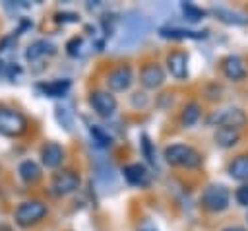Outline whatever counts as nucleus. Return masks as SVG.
<instances>
[{
	"label": "nucleus",
	"instance_id": "14",
	"mask_svg": "<svg viewBox=\"0 0 248 231\" xmlns=\"http://www.w3.org/2000/svg\"><path fill=\"white\" fill-rule=\"evenodd\" d=\"M64 148L56 142H46L43 148H41V161L46 169H56L62 165L64 161Z\"/></svg>",
	"mask_w": 248,
	"mask_h": 231
},
{
	"label": "nucleus",
	"instance_id": "27",
	"mask_svg": "<svg viewBox=\"0 0 248 231\" xmlns=\"http://www.w3.org/2000/svg\"><path fill=\"white\" fill-rule=\"evenodd\" d=\"M234 200H236L240 206H248V182H244L242 186L236 188V192H234Z\"/></svg>",
	"mask_w": 248,
	"mask_h": 231
},
{
	"label": "nucleus",
	"instance_id": "16",
	"mask_svg": "<svg viewBox=\"0 0 248 231\" xmlns=\"http://www.w3.org/2000/svg\"><path fill=\"white\" fill-rule=\"evenodd\" d=\"M72 87V82L62 78V80H52V82H46V83H39L37 89L46 95V97H64Z\"/></svg>",
	"mask_w": 248,
	"mask_h": 231
},
{
	"label": "nucleus",
	"instance_id": "26",
	"mask_svg": "<svg viewBox=\"0 0 248 231\" xmlns=\"http://www.w3.org/2000/svg\"><path fill=\"white\" fill-rule=\"evenodd\" d=\"M140 140H141V151H143V155L147 157L149 163H155V153H153V149H151V140H149V136H147V134H141Z\"/></svg>",
	"mask_w": 248,
	"mask_h": 231
},
{
	"label": "nucleus",
	"instance_id": "5",
	"mask_svg": "<svg viewBox=\"0 0 248 231\" xmlns=\"http://www.w3.org/2000/svg\"><path fill=\"white\" fill-rule=\"evenodd\" d=\"M229 202H231V192L225 184H209L202 194V206L213 214L225 212L229 208Z\"/></svg>",
	"mask_w": 248,
	"mask_h": 231
},
{
	"label": "nucleus",
	"instance_id": "12",
	"mask_svg": "<svg viewBox=\"0 0 248 231\" xmlns=\"http://www.w3.org/2000/svg\"><path fill=\"white\" fill-rule=\"evenodd\" d=\"M167 70L176 80L188 78V54L184 50H172L167 54Z\"/></svg>",
	"mask_w": 248,
	"mask_h": 231
},
{
	"label": "nucleus",
	"instance_id": "4",
	"mask_svg": "<svg viewBox=\"0 0 248 231\" xmlns=\"http://www.w3.org/2000/svg\"><path fill=\"white\" fill-rule=\"evenodd\" d=\"M209 126H219V128H231V130H240L248 124V116L242 109L238 107H231V109H221L215 111L209 118H207Z\"/></svg>",
	"mask_w": 248,
	"mask_h": 231
},
{
	"label": "nucleus",
	"instance_id": "30",
	"mask_svg": "<svg viewBox=\"0 0 248 231\" xmlns=\"http://www.w3.org/2000/svg\"><path fill=\"white\" fill-rule=\"evenodd\" d=\"M223 231H246V229L240 227V225H229V227H225Z\"/></svg>",
	"mask_w": 248,
	"mask_h": 231
},
{
	"label": "nucleus",
	"instance_id": "1",
	"mask_svg": "<svg viewBox=\"0 0 248 231\" xmlns=\"http://www.w3.org/2000/svg\"><path fill=\"white\" fill-rule=\"evenodd\" d=\"M165 161L172 167H186V169H196L202 165V153L186 144H170L165 148L163 153Z\"/></svg>",
	"mask_w": 248,
	"mask_h": 231
},
{
	"label": "nucleus",
	"instance_id": "11",
	"mask_svg": "<svg viewBox=\"0 0 248 231\" xmlns=\"http://www.w3.org/2000/svg\"><path fill=\"white\" fill-rule=\"evenodd\" d=\"M132 82H134V72L128 64L114 68L107 76V85H108L110 91H126L132 85Z\"/></svg>",
	"mask_w": 248,
	"mask_h": 231
},
{
	"label": "nucleus",
	"instance_id": "25",
	"mask_svg": "<svg viewBox=\"0 0 248 231\" xmlns=\"http://www.w3.org/2000/svg\"><path fill=\"white\" fill-rule=\"evenodd\" d=\"M180 10H182V14H184V17L188 19V21H200V19H203L205 17V10H202V8H198L196 4H192V2H182L180 4Z\"/></svg>",
	"mask_w": 248,
	"mask_h": 231
},
{
	"label": "nucleus",
	"instance_id": "8",
	"mask_svg": "<svg viewBox=\"0 0 248 231\" xmlns=\"http://www.w3.org/2000/svg\"><path fill=\"white\" fill-rule=\"evenodd\" d=\"M89 105L99 116L108 118V116H112L116 113L118 101L108 89H95V91L89 93Z\"/></svg>",
	"mask_w": 248,
	"mask_h": 231
},
{
	"label": "nucleus",
	"instance_id": "19",
	"mask_svg": "<svg viewBox=\"0 0 248 231\" xmlns=\"http://www.w3.org/2000/svg\"><path fill=\"white\" fill-rule=\"evenodd\" d=\"M17 173H19V179L23 182H27V184H33V182H37L41 179V167L33 159L21 161L19 167H17Z\"/></svg>",
	"mask_w": 248,
	"mask_h": 231
},
{
	"label": "nucleus",
	"instance_id": "24",
	"mask_svg": "<svg viewBox=\"0 0 248 231\" xmlns=\"http://www.w3.org/2000/svg\"><path fill=\"white\" fill-rule=\"evenodd\" d=\"M89 134L93 138V142L99 146V148H110L112 146V136L99 124H91L89 126Z\"/></svg>",
	"mask_w": 248,
	"mask_h": 231
},
{
	"label": "nucleus",
	"instance_id": "21",
	"mask_svg": "<svg viewBox=\"0 0 248 231\" xmlns=\"http://www.w3.org/2000/svg\"><path fill=\"white\" fill-rule=\"evenodd\" d=\"M213 140H215V144L219 146V148H232V146H236L238 144V140H240V134H238V130H231V128H217V132H215V136H213Z\"/></svg>",
	"mask_w": 248,
	"mask_h": 231
},
{
	"label": "nucleus",
	"instance_id": "22",
	"mask_svg": "<svg viewBox=\"0 0 248 231\" xmlns=\"http://www.w3.org/2000/svg\"><path fill=\"white\" fill-rule=\"evenodd\" d=\"M213 14L225 21V23H231V25H244L248 23V17L240 12H234V10H229V8H213Z\"/></svg>",
	"mask_w": 248,
	"mask_h": 231
},
{
	"label": "nucleus",
	"instance_id": "3",
	"mask_svg": "<svg viewBox=\"0 0 248 231\" xmlns=\"http://www.w3.org/2000/svg\"><path fill=\"white\" fill-rule=\"evenodd\" d=\"M45 215H46V204H43L41 200H25L14 212L16 223L23 229H27L31 225H37Z\"/></svg>",
	"mask_w": 248,
	"mask_h": 231
},
{
	"label": "nucleus",
	"instance_id": "7",
	"mask_svg": "<svg viewBox=\"0 0 248 231\" xmlns=\"http://www.w3.org/2000/svg\"><path fill=\"white\" fill-rule=\"evenodd\" d=\"M78 186H79V175L72 169H60L50 179V190L56 196L72 194L74 190H78Z\"/></svg>",
	"mask_w": 248,
	"mask_h": 231
},
{
	"label": "nucleus",
	"instance_id": "29",
	"mask_svg": "<svg viewBox=\"0 0 248 231\" xmlns=\"http://www.w3.org/2000/svg\"><path fill=\"white\" fill-rule=\"evenodd\" d=\"M54 19H56L58 23H76L79 17H78V14H72V12H62V14H56V16H54Z\"/></svg>",
	"mask_w": 248,
	"mask_h": 231
},
{
	"label": "nucleus",
	"instance_id": "9",
	"mask_svg": "<svg viewBox=\"0 0 248 231\" xmlns=\"http://www.w3.org/2000/svg\"><path fill=\"white\" fill-rule=\"evenodd\" d=\"M221 72L227 80H232V82H240L248 76V70H246V64L244 60L238 56V54H227L221 58Z\"/></svg>",
	"mask_w": 248,
	"mask_h": 231
},
{
	"label": "nucleus",
	"instance_id": "15",
	"mask_svg": "<svg viewBox=\"0 0 248 231\" xmlns=\"http://www.w3.org/2000/svg\"><path fill=\"white\" fill-rule=\"evenodd\" d=\"M54 52H56V47H54L50 41H46V39H37V41H33V43L27 47L25 58H27L29 62H35V60H39V58H43V56H50V54H54Z\"/></svg>",
	"mask_w": 248,
	"mask_h": 231
},
{
	"label": "nucleus",
	"instance_id": "13",
	"mask_svg": "<svg viewBox=\"0 0 248 231\" xmlns=\"http://www.w3.org/2000/svg\"><path fill=\"white\" fill-rule=\"evenodd\" d=\"M163 82H165V70L159 64L149 62V64H145L141 68V72H140V83L145 89H157V87L163 85Z\"/></svg>",
	"mask_w": 248,
	"mask_h": 231
},
{
	"label": "nucleus",
	"instance_id": "23",
	"mask_svg": "<svg viewBox=\"0 0 248 231\" xmlns=\"http://www.w3.org/2000/svg\"><path fill=\"white\" fill-rule=\"evenodd\" d=\"M66 52H68L72 58H81V56H85V54H87V43H85V39L79 37V35L72 37V39L66 43Z\"/></svg>",
	"mask_w": 248,
	"mask_h": 231
},
{
	"label": "nucleus",
	"instance_id": "28",
	"mask_svg": "<svg viewBox=\"0 0 248 231\" xmlns=\"http://www.w3.org/2000/svg\"><path fill=\"white\" fill-rule=\"evenodd\" d=\"M56 118H58V122H60V124H64V128H66V130H70V128H72V118H70V115H68V109L58 107V109H56Z\"/></svg>",
	"mask_w": 248,
	"mask_h": 231
},
{
	"label": "nucleus",
	"instance_id": "20",
	"mask_svg": "<svg viewBox=\"0 0 248 231\" xmlns=\"http://www.w3.org/2000/svg\"><path fill=\"white\" fill-rule=\"evenodd\" d=\"M200 115H202V107H200V103L190 101V103L184 105V109H182V113H180V124H182L184 128L194 126V124L200 120Z\"/></svg>",
	"mask_w": 248,
	"mask_h": 231
},
{
	"label": "nucleus",
	"instance_id": "18",
	"mask_svg": "<svg viewBox=\"0 0 248 231\" xmlns=\"http://www.w3.org/2000/svg\"><path fill=\"white\" fill-rule=\"evenodd\" d=\"M229 175L234 179V181H240V182H248V153H240L236 155L231 163H229Z\"/></svg>",
	"mask_w": 248,
	"mask_h": 231
},
{
	"label": "nucleus",
	"instance_id": "6",
	"mask_svg": "<svg viewBox=\"0 0 248 231\" xmlns=\"http://www.w3.org/2000/svg\"><path fill=\"white\" fill-rule=\"evenodd\" d=\"M147 31H149L147 17L143 14H138V12H130L128 17H124L122 45H134V43H138Z\"/></svg>",
	"mask_w": 248,
	"mask_h": 231
},
{
	"label": "nucleus",
	"instance_id": "17",
	"mask_svg": "<svg viewBox=\"0 0 248 231\" xmlns=\"http://www.w3.org/2000/svg\"><path fill=\"white\" fill-rule=\"evenodd\" d=\"M159 35L165 39H205L207 31H194V29H182V27H161Z\"/></svg>",
	"mask_w": 248,
	"mask_h": 231
},
{
	"label": "nucleus",
	"instance_id": "2",
	"mask_svg": "<svg viewBox=\"0 0 248 231\" xmlns=\"http://www.w3.org/2000/svg\"><path fill=\"white\" fill-rule=\"evenodd\" d=\"M27 128H29V120L23 113H19L16 109H8V107L0 109V134L2 136L17 138V136L25 134Z\"/></svg>",
	"mask_w": 248,
	"mask_h": 231
},
{
	"label": "nucleus",
	"instance_id": "10",
	"mask_svg": "<svg viewBox=\"0 0 248 231\" xmlns=\"http://www.w3.org/2000/svg\"><path fill=\"white\" fill-rule=\"evenodd\" d=\"M122 175L126 179L128 184L138 186V188H145L151 184V173L147 171V167L143 163H128L122 169Z\"/></svg>",
	"mask_w": 248,
	"mask_h": 231
}]
</instances>
